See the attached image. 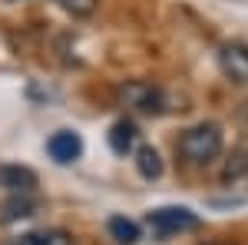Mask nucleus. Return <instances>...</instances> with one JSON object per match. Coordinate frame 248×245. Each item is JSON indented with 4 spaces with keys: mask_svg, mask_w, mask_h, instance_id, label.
<instances>
[{
    "mask_svg": "<svg viewBox=\"0 0 248 245\" xmlns=\"http://www.w3.org/2000/svg\"><path fill=\"white\" fill-rule=\"evenodd\" d=\"M119 103L129 106L133 113H142V116H162L172 110V96L155 86V83H146V80H129L119 86Z\"/></svg>",
    "mask_w": 248,
    "mask_h": 245,
    "instance_id": "nucleus-2",
    "label": "nucleus"
},
{
    "mask_svg": "<svg viewBox=\"0 0 248 245\" xmlns=\"http://www.w3.org/2000/svg\"><path fill=\"white\" fill-rule=\"evenodd\" d=\"M248 176V139H242L235 149L229 152V159H225V169H222V179L232 182V179H242Z\"/></svg>",
    "mask_w": 248,
    "mask_h": 245,
    "instance_id": "nucleus-11",
    "label": "nucleus"
},
{
    "mask_svg": "<svg viewBox=\"0 0 248 245\" xmlns=\"http://www.w3.org/2000/svg\"><path fill=\"white\" fill-rule=\"evenodd\" d=\"M0 189H7V192H33L37 189V172L30 166H0Z\"/></svg>",
    "mask_w": 248,
    "mask_h": 245,
    "instance_id": "nucleus-6",
    "label": "nucleus"
},
{
    "mask_svg": "<svg viewBox=\"0 0 248 245\" xmlns=\"http://www.w3.org/2000/svg\"><path fill=\"white\" fill-rule=\"evenodd\" d=\"M218 245H235V242H218Z\"/></svg>",
    "mask_w": 248,
    "mask_h": 245,
    "instance_id": "nucleus-14",
    "label": "nucleus"
},
{
    "mask_svg": "<svg viewBox=\"0 0 248 245\" xmlns=\"http://www.w3.org/2000/svg\"><path fill=\"white\" fill-rule=\"evenodd\" d=\"M106 232H109L119 245H136L139 242V226H136L133 219H126V215H113V219L106 222Z\"/></svg>",
    "mask_w": 248,
    "mask_h": 245,
    "instance_id": "nucleus-12",
    "label": "nucleus"
},
{
    "mask_svg": "<svg viewBox=\"0 0 248 245\" xmlns=\"http://www.w3.org/2000/svg\"><path fill=\"white\" fill-rule=\"evenodd\" d=\"M46 152H50L53 163L70 166V163H77L79 156H83V139H79V132H73V130H57L46 139Z\"/></svg>",
    "mask_w": 248,
    "mask_h": 245,
    "instance_id": "nucleus-5",
    "label": "nucleus"
},
{
    "mask_svg": "<svg viewBox=\"0 0 248 245\" xmlns=\"http://www.w3.org/2000/svg\"><path fill=\"white\" fill-rule=\"evenodd\" d=\"M218 70L235 86H248V47L245 43H222L218 47Z\"/></svg>",
    "mask_w": 248,
    "mask_h": 245,
    "instance_id": "nucleus-4",
    "label": "nucleus"
},
{
    "mask_svg": "<svg viewBox=\"0 0 248 245\" xmlns=\"http://www.w3.org/2000/svg\"><path fill=\"white\" fill-rule=\"evenodd\" d=\"M0 245H73V235L66 229H46V232H27V235H14Z\"/></svg>",
    "mask_w": 248,
    "mask_h": 245,
    "instance_id": "nucleus-7",
    "label": "nucleus"
},
{
    "mask_svg": "<svg viewBox=\"0 0 248 245\" xmlns=\"http://www.w3.org/2000/svg\"><path fill=\"white\" fill-rule=\"evenodd\" d=\"M136 126L129 123V119H119V123H113V130H109V149L119 152V156H126V152L136 146Z\"/></svg>",
    "mask_w": 248,
    "mask_h": 245,
    "instance_id": "nucleus-9",
    "label": "nucleus"
},
{
    "mask_svg": "<svg viewBox=\"0 0 248 245\" xmlns=\"http://www.w3.org/2000/svg\"><path fill=\"white\" fill-rule=\"evenodd\" d=\"M136 172L142 179H159L162 176V156L153 146H139L136 149Z\"/></svg>",
    "mask_w": 248,
    "mask_h": 245,
    "instance_id": "nucleus-10",
    "label": "nucleus"
},
{
    "mask_svg": "<svg viewBox=\"0 0 248 245\" xmlns=\"http://www.w3.org/2000/svg\"><path fill=\"white\" fill-rule=\"evenodd\" d=\"M222 146H225L222 126L218 123H199V126H189L179 136L175 152L182 156L186 166H209L212 159H218Z\"/></svg>",
    "mask_w": 248,
    "mask_h": 245,
    "instance_id": "nucleus-1",
    "label": "nucleus"
},
{
    "mask_svg": "<svg viewBox=\"0 0 248 245\" xmlns=\"http://www.w3.org/2000/svg\"><path fill=\"white\" fill-rule=\"evenodd\" d=\"M146 226L153 229V235H159V239H172V235H182V232H195L202 226V219L186 206H162L146 215Z\"/></svg>",
    "mask_w": 248,
    "mask_h": 245,
    "instance_id": "nucleus-3",
    "label": "nucleus"
},
{
    "mask_svg": "<svg viewBox=\"0 0 248 245\" xmlns=\"http://www.w3.org/2000/svg\"><path fill=\"white\" fill-rule=\"evenodd\" d=\"M63 14H70L73 20H86L96 14V7H99V0H53Z\"/></svg>",
    "mask_w": 248,
    "mask_h": 245,
    "instance_id": "nucleus-13",
    "label": "nucleus"
},
{
    "mask_svg": "<svg viewBox=\"0 0 248 245\" xmlns=\"http://www.w3.org/2000/svg\"><path fill=\"white\" fill-rule=\"evenodd\" d=\"M37 199H33V192H14V199H7L3 209H0V219L3 222H17V219H30L33 212H37Z\"/></svg>",
    "mask_w": 248,
    "mask_h": 245,
    "instance_id": "nucleus-8",
    "label": "nucleus"
}]
</instances>
